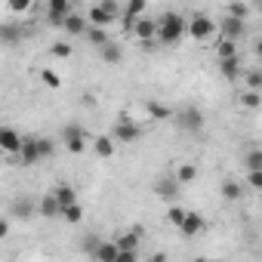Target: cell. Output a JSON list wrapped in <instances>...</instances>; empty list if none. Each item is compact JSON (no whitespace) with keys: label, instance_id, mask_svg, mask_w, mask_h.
<instances>
[{"label":"cell","instance_id":"6da1fadb","mask_svg":"<svg viewBox=\"0 0 262 262\" xmlns=\"http://www.w3.org/2000/svg\"><path fill=\"white\" fill-rule=\"evenodd\" d=\"M185 34H188V19H185V16H179V13H164V16L158 19V43L173 47V43H179Z\"/></svg>","mask_w":262,"mask_h":262},{"label":"cell","instance_id":"7a4b0ae2","mask_svg":"<svg viewBox=\"0 0 262 262\" xmlns=\"http://www.w3.org/2000/svg\"><path fill=\"white\" fill-rule=\"evenodd\" d=\"M188 34H191L194 40H207V37L219 34V25H216L207 13H194V16L188 19Z\"/></svg>","mask_w":262,"mask_h":262},{"label":"cell","instance_id":"3957f363","mask_svg":"<svg viewBox=\"0 0 262 262\" xmlns=\"http://www.w3.org/2000/svg\"><path fill=\"white\" fill-rule=\"evenodd\" d=\"M111 136H114L117 142H139V139H142V126L133 123V117H129V114H120Z\"/></svg>","mask_w":262,"mask_h":262},{"label":"cell","instance_id":"277c9868","mask_svg":"<svg viewBox=\"0 0 262 262\" xmlns=\"http://www.w3.org/2000/svg\"><path fill=\"white\" fill-rule=\"evenodd\" d=\"M129 31H133V37H136L145 50H148V47H155V40H158V22H155V19H148V16H139Z\"/></svg>","mask_w":262,"mask_h":262},{"label":"cell","instance_id":"5b68a950","mask_svg":"<svg viewBox=\"0 0 262 262\" xmlns=\"http://www.w3.org/2000/svg\"><path fill=\"white\" fill-rule=\"evenodd\" d=\"M62 142L71 155H80L86 148V133H83V126L80 123H65L62 126Z\"/></svg>","mask_w":262,"mask_h":262},{"label":"cell","instance_id":"8992f818","mask_svg":"<svg viewBox=\"0 0 262 262\" xmlns=\"http://www.w3.org/2000/svg\"><path fill=\"white\" fill-rule=\"evenodd\" d=\"M176 123L185 129V133H201L204 129V114L194 105H185L182 111H176Z\"/></svg>","mask_w":262,"mask_h":262},{"label":"cell","instance_id":"52a82bcc","mask_svg":"<svg viewBox=\"0 0 262 262\" xmlns=\"http://www.w3.org/2000/svg\"><path fill=\"white\" fill-rule=\"evenodd\" d=\"M244 31H247V19H237V16H231V13L222 16V22H219V37L237 40V37H244Z\"/></svg>","mask_w":262,"mask_h":262},{"label":"cell","instance_id":"ba28073f","mask_svg":"<svg viewBox=\"0 0 262 262\" xmlns=\"http://www.w3.org/2000/svg\"><path fill=\"white\" fill-rule=\"evenodd\" d=\"M19 164H25V167H34V164H40L43 161V155H40V148H37V136H25V142H22V148H19Z\"/></svg>","mask_w":262,"mask_h":262},{"label":"cell","instance_id":"9c48e42d","mask_svg":"<svg viewBox=\"0 0 262 262\" xmlns=\"http://www.w3.org/2000/svg\"><path fill=\"white\" fill-rule=\"evenodd\" d=\"M71 16V0H47V19L62 28V22Z\"/></svg>","mask_w":262,"mask_h":262},{"label":"cell","instance_id":"30bf717a","mask_svg":"<svg viewBox=\"0 0 262 262\" xmlns=\"http://www.w3.org/2000/svg\"><path fill=\"white\" fill-rule=\"evenodd\" d=\"M62 31H65L68 37H83V34L90 31V19H86V16H77V13H71V16L62 22Z\"/></svg>","mask_w":262,"mask_h":262},{"label":"cell","instance_id":"8fae6325","mask_svg":"<svg viewBox=\"0 0 262 262\" xmlns=\"http://www.w3.org/2000/svg\"><path fill=\"white\" fill-rule=\"evenodd\" d=\"M179 179H176V173L173 176H161L158 182H155V191H158V198H164V201H176V194H179Z\"/></svg>","mask_w":262,"mask_h":262},{"label":"cell","instance_id":"7c38bea8","mask_svg":"<svg viewBox=\"0 0 262 262\" xmlns=\"http://www.w3.org/2000/svg\"><path fill=\"white\" fill-rule=\"evenodd\" d=\"M22 142H25V136H19L13 126H4V129H0V148H4L7 155H19Z\"/></svg>","mask_w":262,"mask_h":262},{"label":"cell","instance_id":"4fadbf2b","mask_svg":"<svg viewBox=\"0 0 262 262\" xmlns=\"http://www.w3.org/2000/svg\"><path fill=\"white\" fill-rule=\"evenodd\" d=\"M148 13V0H126V7H123V22H126V28H133V22L139 19V16H145Z\"/></svg>","mask_w":262,"mask_h":262},{"label":"cell","instance_id":"5bb4252c","mask_svg":"<svg viewBox=\"0 0 262 262\" xmlns=\"http://www.w3.org/2000/svg\"><path fill=\"white\" fill-rule=\"evenodd\" d=\"M37 213H40V216H47V219H56V216H62V201L56 198V191L40 198V204H37Z\"/></svg>","mask_w":262,"mask_h":262},{"label":"cell","instance_id":"9a60e30c","mask_svg":"<svg viewBox=\"0 0 262 262\" xmlns=\"http://www.w3.org/2000/svg\"><path fill=\"white\" fill-rule=\"evenodd\" d=\"M117 256H120V244L117 241H99V247L93 253V259H99V262H117Z\"/></svg>","mask_w":262,"mask_h":262},{"label":"cell","instance_id":"2e32d148","mask_svg":"<svg viewBox=\"0 0 262 262\" xmlns=\"http://www.w3.org/2000/svg\"><path fill=\"white\" fill-rule=\"evenodd\" d=\"M86 19H90V25L108 28V25H111V22H114L117 16H114V13H108V10H105L102 4H93V7H90V13H86Z\"/></svg>","mask_w":262,"mask_h":262},{"label":"cell","instance_id":"e0dca14e","mask_svg":"<svg viewBox=\"0 0 262 262\" xmlns=\"http://www.w3.org/2000/svg\"><path fill=\"white\" fill-rule=\"evenodd\" d=\"M219 71L225 80H237L244 74V65H241V56H228V59H219Z\"/></svg>","mask_w":262,"mask_h":262},{"label":"cell","instance_id":"ac0fdd59","mask_svg":"<svg viewBox=\"0 0 262 262\" xmlns=\"http://www.w3.org/2000/svg\"><path fill=\"white\" fill-rule=\"evenodd\" d=\"M185 237H198L201 231H204V216L201 213H194V210H188V216H185V222H182V228H179Z\"/></svg>","mask_w":262,"mask_h":262},{"label":"cell","instance_id":"d6986e66","mask_svg":"<svg viewBox=\"0 0 262 262\" xmlns=\"http://www.w3.org/2000/svg\"><path fill=\"white\" fill-rule=\"evenodd\" d=\"M22 37H25V28H19L13 22H4V28H0V40H4L7 47H16Z\"/></svg>","mask_w":262,"mask_h":262},{"label":"cell","instance_id":"ffe728a7","mask_svg":"<svg viewBox=\"0 0 262 262\" xmlns=\"http://www.w3.org/2000/svg\"><path fill=\"white\" fill-rule=\"evenodd\" d=\"M237 102H241V108H247V111H259V108H262V90H244V93L237 96Z\"/></svg>","mask_w":262,"mask_h":262},{"label":"cell","instance_id":"44dd1931","mask_svg":"<svg viewBox=\"0 0 262 262\" xmlns=\"http://www.w3.org/2000/svg\"><path fill=\"white\" fill-rule=\"evenodd\" d=\"M114 136H99L96 142H93V151H96V158H102V161H108V158H114Z\"/></svg>","mask_w":262,"mask_h":262},{"label":"cell","instance_id":"7402d4cb","mask_svg":"<svg viewBox=\"0 0 262 262\" xmlns=\"http://www.w3.org/2000/svg\"><path fill=\"white\" fill-rule=\"evenodd\" d=\"M99 56H102V62L105 65H117L120 59H123V50L111 40V43H105V47H99Z\"/></svg>","mask_w":262,"mask_h":262},{"label":"cell","instance_id":"603a6c76","mask_svg":"<svg viewBox=\"0 0 262 262\" xmlns=\"http://www.w3.org/2000/svg\"><path fill=\"white\" fill-rule=\"evenodd\" d=\"M145 111H148V117H155V120H167V117H173V108H167L164 102H155V99L145 102Z\"/></svg>","mask_w":262,"mask_h":262},{"label":"cell","instance_id":"cb8c5ba5","mask_svg":"<svg viewBox=\"0 0 262 262\" xmlns=\"http://www.w3.org/2000/svg\"><path fill=\"white\" fill-rule=\"evenodd\" d=\"M86 37H90V43H93L96 50H99V47H105V43H111V34H108V28H99V25H90Z\"/></svg>","mask_w":262,"mask_h":262},{"label":"cell","instance_id":"d4e9b609","mask_svg":"<svg viewBox=\"0 0 262 262\" xmlns=\"http://www.w3.org/2000/svg\"><path fill=\"white\" fill-rule=\"evenodd\" d=\"M176 179H179L182 185H188V182H194V179H198V164H191V161H185V164H179V167H176Z\"/></svg>","mask_w":262,"mask_h":262},{"label":"cell","instance_id":"484cf974","mask_svg":"<svg viewBox=\"0 0 262 262\" xmlns=\"http://www.w3.org/2000/svg\"><path fill=\"white\" fill-rule=\"evenodd\" d=\"M53 191H56V198L62 201V210H65L68 204H74V201H77V188H74V185H68V182H62V185H56Z\"/></svg>","mask_w":262,"mask_h":262},{"label":"cell","instance_id":"4316f807","mask_svg":"<svg viewBox=\"0 0 262 262\" xmlns=\"http://www.w3.org/2000/svg\"><path fill=\"white\" fill-rule=\"evenodd\" d=\"M228 56H237V43L231 37H219L216 40V59H228Z\"/></svg>","mask_w":262,"mask_h":262},{"label":"cell","instance_id":"83f0119b","mask_svg":"<svg viewBox=\"0 0 262 262\" xmlns=\"http://www.w3.org/2000/svg\"><path fill=\"white\" fill-rule=\"evenodd\" d=\"M139 228H133V231H126V234H120V237H114L117 244H120V250H139Z\"/></svg>","mask_w":262,"mask_h":262},{"label":"cell","instance_id":"f1b7e54d","mask_svg":"<svg viewBox=\"0 0 262 262\" xmlns=\"http://www.w3.org/2000/svg\"><path fill=\"white\" fill-rule=\"evenodd\" d=\"M222 198H225V201H241V198H244V185L234 182V179L222 182Z\"/></svg>","mask_w":262,"mask_h":262},{"label":"cell","instance_id":"f546056e","mask_svg":"<svg viewBox=\"0 0 262 262\" xmlns=\"http://www.w3.org/2000/svg\"><path fill=\"white\" fill-rule=\"evenodd\" d=\"M185 216H188V210H185V207H179V204H170V210H167V222H170L173 228H182Z\"/></svg>","mask_w":262,"mask_h":262},{"label":"cell","instance_id":"4dcf8cb0","mask_svg":"<svg viewBox=\"0 0 262 262\" xmlns=\"http://www.w3.org/2000/svg\"><path fill=\"white\" fill-rule=\"evenodd\" d=\"M50 56H53V59H71V56H74V47H71L68 40H56V43L50 47Z\"/></svg>","mask_w":262,"mask_h":262},{"label":"cell","instance_id":"1f68e13d","mask_svg":"<svg viewBox=\"0 0 262 262\" xmlns=\"http://www.w3.org/2000/svg\"><path fill=\"white\" fill-rule=\"evenodd\" d=\"M10 213L19 216V219H31V216H34V204H31V201H16Z\"/></svg>","mask_w":262,"mask_h":262},{"label":"cell","instance_id":"d6a6232c","mask_svg":"<svg viewBox=\"0 0 262 262\" xmlns=\"http://www.w3.org/2000/svg\"><path fill=\"white\" fill-rule=\"evenodd\" d=\"M62 219H65V222H80V219H83V207H80V201L68 204V207L62 210Z\"/></svg>","mask_w":262,"mask_h":262},{"label":"cell","instance_id":"836d02e7","mask_svg":"<svg viewBox=\"0 0 262 262\" xmlns=\"http://www.w3.org/2000/svg\"><path fill=\"white\" fill-rule=\"evenodd\" d=\"M244 80H247V90H262V68H244Z\"/></svg>","mask_w":262,"mask_h":262},{"label":"cell","instance_id":"e575fe53","mask_svg":"<svg viewBox=\"0 0 262 262\" xmlns=\"http://www.w3.org/2000/svg\"><path fill=\"white\" fill-rule=\"evenodd\" d=\"M244 167L247 170H262V148H250L244 155Z\"/></svg>","mask_w":262,"mask_h":262},{"label":"cell","instance_id":"d590c367","mask_svg":"<svg viewBox=\"0 0 262 262\" xmlns=\"http://www.w3.org/2000/svg\"><path fill=\"white\" fill-rule=\"evenodd\" d=\"M40 80H43V83H47L50 90H59V86H62L59 74H56V71H50V68H43V71H40Z\"/></svg>","mask_w":262,"mask_h":262},{"label":"cell","instance_id":"8d00e7d4","mask_svg":"<svg viewBox=\"0 0 262 262\" xmlns=\"http://www.w3.org/2000/svg\"><path fill=\"white\" fill-rule=\"evenodd\" d=\"M34 0H7V10L10 13H28Z\"/></svg>","mask_w":262,"mask_h":262},{"label":"cell","instance_id":"74e56055","mask_svg":"<svg viewBox=\"0 0 262 262\" xmlns=\"http://www.w3.org/2000/svg\"><path fill=\"white\" fill-rule=\"evenodd\" d=\"M225 13H231V16H237V19H247L250 16V7L247 4H241V0H234V4H228V10Z\"/></svg>","mask_w":262,"mask_h":262},{"label":"cell","instance_id":"f35d334b","mask_svg":"<svg viewBox=\"0 0 262 262\" xmlns=\"http://www.w3.org/2000/svg\"><path fill=\"white\" fill-rule=\"evenodd\" d=\"M37 148H40V155H43V158H53L56 142H53V139H47V136H37Z\"/></svg>","mask_w":262,"mask_h":262},{"label":"cell","instance_id":"ab89813d","mask_svg":"<svg viewBox=\"0 0 262 262\" xmlns=\"http://www.w3.org/2000/svg\"><path fill=\"white\" fill-rule=\"evenodd\" d=\"M247 188L262 191V170H247Z\"/></svg>","mask_w":262,"mask_h":262},{"label":"cell","instance_id":"60d3db41","mask_svg":"<svg viewBox=\"0 0 262 262\" xmlns=\"http://www.w3.org/2000/svg\"><path fill=\"white\" fill-rule=\"evenodd\" d=\"M139 259V250H120V256H117V262H136Z\"/></svg>","mask_w":262,"mask_h":262},{"label":"cell","instance_id":"b9f144b4","mask_svg":"<svg viewBox=\"0 0 262 262\" xmlns=\"http://www.w3.org/2000/svg\"><path fill=\"white\" fill-rule=\"evenodd\" d=\"M99 4L108 10V13H114V16H120V7H117V0H99Z\"/></svg>","mask_w":262,"mask_h":262},{"label":"cell","instance_id":"7bdbcfd3","mask_svg":"<svg viewBox=\"0 0 262 262\" xmlns=\"http://www.w3.org/2000/svg\"><path fill=\"white\" fill-rule=\"evenodd\" d=\"M10 234V219H0V237Z\"/></svg>","mask_w":262,"mask_h":262},{"label":"cell","instance_id":"ee69618b","mask_svg":"<svg viewBox=\"0 0 262 262\" xmlns=\"http://www.w3.org/2000/svg\"><path fill=\"white\" fill-rule=\"evenodd\" d=\"M253 53H256V56H259V59H262V37H259V40H256V43H253Z\"/></svg>","mask_w":262,"mask_h":262},{"label":"cell","instance_id":"f6af8a7d","mask_svg":"<svg viewBox=\"0 0 262 262\" xmlns=\"http://www.w3.org/2000/svg\"><path fill=\"white\" fill-rule=\"evenodd\" d=\"M256 10H259V16H262V0H256Z\"/></svg>","mask_w":262,"mask_h":262},{"label":"cell","instance_id":"bcb514c9","mask_svg":"<svg viewBox=\"0 0 262 262\" xmlns=\"http://www.w3.org/2000/svg\"><path fill=\"white\" fill-rule=\"evenodd\" d=\"M259 198H262V191H259Z\"/></svg>","mask_w":262,"mask_h":262}]
</instances>
